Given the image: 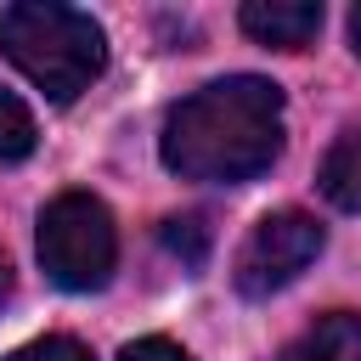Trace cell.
Masks as SVG:
<instances>
[{
  "instance_id": "obj_10",
  "label": "cell",
  "mask_w": 361,
  "mask_h": 361,
  "mask_svg": "<svg viewBox=\"0 0 361 361\" xmlns=\"http://www.w3.org/2000/svg\"><path fill=\"white\" fill-rule=\"evenodd\" d=\"M6 361H90V350L68 333H45V338H28L23 350H11Z\"/></svg>"
},
{
  "instance_id": "obj_4",
  "label": "cell",
  "mask_w": 361,
  "mask_h": 361,
  "mask_svg": "<svg viewBox=\"0 0 361 361\" xmlns=\"http://www.w3.org/2000/svg\"><path fill=\"white\" fill-rule=\"evenodd\" d=\"M327 248V231L316 214L305 209H276L265 214L243 248H237V265H231V282L243 299H271L282 293L288 282H299V271H310V259Z\"/></svg>"
},
{
  "instance_id": "obj_1",
  "label": "cell",
  "mask_w": 361,
  "mask_h": 361,
  "mask_svg": "<svg viewBox=\"0 0 361 361\" xmlns=\"http://www.w3.org/2000/svg\"><path fill=\"white\" fill-rule=\"evenodd\" d=\"M282 135H288L282 90L259 73H231V79H214L169 107L158 158L180 180L243 186L276 164Z\"/></svg>"
},
{
  "instance_id": "obj_13",
  "label": "cell",
  "mask_w": 361,
  "mask_h": 361,
  "mask_svg": "<svg viewBox=\"0 0 361 361\" xmlns=\"http://www.w3.org/2000/svg\"><path fill=\"white\" fill-rule=\"evenodd\" d=\"M11 299V265H6V254H0V305Z\"/></svg>"
},
{
  "instance_id": "obj_2",
  "label": "cell",
  "mask_w": 361,
  "mask_h": 361,
  "mask_svg": "<svg viewBox=\"0 0 361 361\" xmlns=\"http://www.w3.org/2000/svg\"><path fill=\"white\" fill-rule=\"evenodd\" d=\"M0 51L56 107L73 102L79 90H90L107 68L102 23L62 0H11L0 11Z\"/></svg>"
},
{
  "instance_id": "obj_5",
  "label": "cell",
  "mask_w": 361,
  "mask_h": 361,
  "mask_svg": "<svg viewBox=\"0 0 361 361\" xmlns=\"http://www.w3.org/2000/svg\"><path fill=\"white\" fill-rule=\"evenodd\" d=\"M243 34L271 51H305L322 34V0H248L237 11Z\"/></svg>"
},
{
  "instance_id": "obj_12",
  "label": "cell",
  "mask_w": 361,
  "mask_h": 361,
  "mask_svg": "<svg viewBox=\"0 0 361 361\" xmlns=\"http://www.w3.org/2000/svg\"><path fill=\"white\" fill-rule=\"evenodd\" d=\"M350 45H355V56H361V6H350Z\"/></svg>"
},
{
  "instance_id": "obj_3",
  "label": "cell",
  "mask_w": 361,
  "mask_h": 361,
  "mask_svg": "<svg viewBox=\"0 0 361 361\" xmlns=\"http://www.w3.org/2000/svg\"><path fill=\"white\" fill-rule=\"evenodd\" d=\"M39 265L56 288L68 293H96L113 282L118 265V226L107 214V203L96 192H56L39 209V231H34Z\"/></svg>"
},
{
  "instance_id": "obj_7",
  "label": "cell",
  "mask_w": 361,
  "mask_h": 361,
  "mask_svg": "<svg viewBox=\"0 0 361 361\" xmlns=\"http://www.w3.org/2000/svg\"><path fill=\"white\" fill-rule=\"evenodd\" d=\"M316 186H322V197H327L333 209L361 214V124H350V130L327 147V158H322V169H316Z\"/></svg>"
},
{
  "instance_id": "obj_6",
  "label": "cell",
  "mask_w": 361,
  "mask_h": 361,
  "mask_svg": "<svg viewBox=\"0 0 361 361\" xmlns=\"http://www.w3.org/2000/svg\"><path fill=\"white\" fill-rule=\"evenodd\" d=\"M276 361H361V316H355V310H327V316H316L299 338L282 344Z\"/></svg>"
},
{
  "instance_id": "obj_11",
  "label": "cell",
  "mask_w": 361,
  "mask_h": 361,
  "mask_svg": "<svg viewBox=\"0 0 361 361\" xmlns=\"http://www.w3.org/2000/svg\"><path fill=\"white\" fill-rule=\"evenodd\" d=\"M118 361H192V355H186L175 338H158V333H152V338L124 344V350H118Z\"/></svg>"
},
{
  "instance_id": "obj_8",
  "label": "cell",
  "mask_w": 361,
  "mask_h": 361,
  "mask_svg": "<svg viewBox=\"0 0 361 361\" xmlns=\"http://www.w3.org/2000/svg\"><path fill=\"white\" fill-rule=\"evenodd\" d=\"M34 141H39V130H34L28 102L0 85V164H23L34 152Z\"/></svg>"
},
{
  "instance_id": "obj_9",
  "label": "cell",
  "mask_w": 361,
  "mask_h": 361,
  "mask_svg": "<svg viewBox=\"0 0 361 361\" xmlns=\"http://www.w3.org/2000/svg\"><path fill=\"white\" fill-rule=\"evenodd\" d=\"M164 248H169L180 265H203V254H209V226H203L197 214H175V220H164Z\"/></svg>"
}]
</instances>
